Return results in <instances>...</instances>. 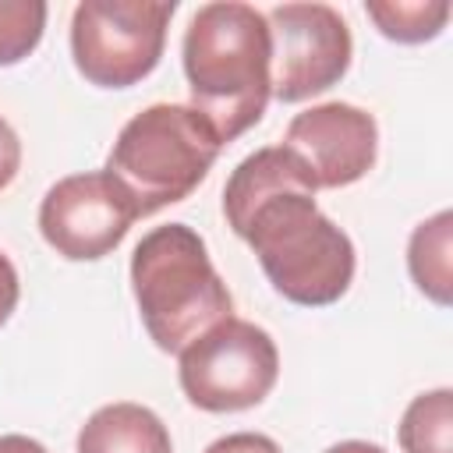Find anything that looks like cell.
Listing matches in <instances>:
<instances>
[{
	"mask_svg": "<svg viewBox=\"0 0 453 453\" xmlns=\"http://www.w3.org/2000/svg\"><path fill=\"white\" fill-rule=\"evenodd\" d=\"M308 170L283 145L244 156L223 188L230 230L251 244L265 280L301 308L336 304L354 283V241L319 209Z\"/></svg>",
	"mask_w": 453,
	"mask_h": 453,
	"instance_id": "1",
	"label": "cell"
},
{
	"mask_svg": "<svg viewBox=\"0 0 453 453\" xmlns=\"http://www.w3.org/2000/svg\"><path fill=\"white\" fill-rule=\"evenodd\" d=\"M191 110H198L226 145L255 127L273 99V39L258 7L241 0L202 4L180 42Z\"/></svg>",
	"mask_w": 453,
	"mask_h": 453,
	"instance_id": "2",
	"label": "cell"
},
{
	"mask_svg": "<svg viewBox=\"0 0 453 453\" xmlns=\"http://www.w3.org/2000/svg\"><path fill=\"white\" fill-rule=\"evenodd\" d=\"M131 294L145 333L166 354L234 315V297L205 241L188 223L152 226L131 251Z\"/></svg>",
	"mask_w": 453,
	"mask_h": 453,
	"instance_id": "3",
	"label": "cell"
},
{
	"mask_svg": "<svg viewBox=\"0 0 453 453\" xmlns=\"http://www.w3.org/2000/svg\"><path fill=\"white\" fill-rule=\"evenodd\" d=\"M219 149L223 142L198 110L152 103L120 127L103 170L124 188L142 219L184 202L209 177Z\"/></svg>",
	"mask_w": 453,
	"mask_h": 453,
	"instance_id": "4",
	"label": "cell"
},
{
	"mask_svg": "<svg viewBox=\"0 0 453 453\" xmlns=\"http://www.w3.org/2000/svg\"><path fill=\"white\" fill-rule=\"evenodd\" d=\"M173 0H81L71 14V57L96 88H131L149 78L166 46Z\"/></svg>",
	"mask_w": 453,
	"mask_h": 453,
	"instance_id": "5",
	"label": "cell"
},
{
	"mask_svg": "<svg viewBox=\"0 0 453 453\" xmlns=\"http://www.w3.org/2000/svg\"><path fill=\"white\" fill-rule=\"evenodd\" d=\"M280 375V350L273 336L248 319H223L180 350V389L209 414H234L258 407Z\"/></svg>",
	"mask_w": 453,
	"mask_h": 453,
	"instance_id": "6",
	"label": "cell"
},
{
	"mask_svg": "<svg viewBox=\"0 0 453 453\" xmlns=\"http://www.w3.org/2000/svg\"><path fill=\"white\" fill-rule=\"evenodd\" d=\"M273 39V99L304 103L333 88L354 57L343 14L329 4H280L265 14Z\"/></svg>",
	"mask_w": 453,
	"mask_h": 453,
	"instance_id": "7",
	"label": "cell"
},
{
	"mask_svg": "<svg viewBox=\"0 0 453 453\" xmlns=\"http://www.w3.org/2000/svg\"><path fill=\"white\" fill-rule=\"evenodd\" d=\"M138 219L131 198L106 170L60 177L39 205L42 241L67 262L106 258Z\"/></svg>",
	"mask_w": 453,
	"mask_h": 453,
	"instance_id": "8",
	"label": "cell"
},
{
	"mask_svg": "<svg viewBox=\"0 0 453 453\" xmlns=\"http://www.w3.org/2000/svg\"><path fill=\"white\" fill-rule=\"evenodd\" d=\"M315 188H347L361 180L379 156V124L354 103H319L301 110L283 134Z\"/></svg>",
	"mask_w": 453,
	"mask_h": 453,
	"instance_id": "9",
	"label": "cell"
},
{
	"mask_svg": "<svg viewBox=\"0 0 453 453\" xmlns=\"http://www.w3.org/2000/svg\"><path fill=\"white\" fill-rule=\"evenodd\" d=\"M78 453H173V442L156 411L117 400L88 414L78 432Z\"/></svg>",
	"mask_w": 453,
	"mask_h": 453,
	"instance_id": "10",
	"label": "cell"
},
{
	"mask_svg": "<svg viewBox=\"0 0 453 453\" xmlns=\"http://www.w3.org/2000/svg\"><path fill=\"white\" fill-rule=\"evenodd\" d=\"M449 255H453V212L442 209L432 219L418 223L407 241L411 280L439 308H449L453 301V258Z\"/></svg>",
	"mask_w": 453,
	"mask_h": 453,
	"instance_id": "11",
	"label": "cell"
},
{
	"mask_svg": "<svg viewBox=\"0 0 453 453\" xmlns=\"http://www.w3.org/2000/svg\"><path fill=\"white\" fill-rule=\"evenodd\" d=\"M403 453H453V389L418 393L396 428Z\"/></svg>",
	"mask_w": 453,
	"mask_h": 453,
	"instance_id": "12",
	"label": "cell"
},
{
	"mask_svg": "<svg viewBox=\"0 0 453 453\" xmlns=\"http://www.w3.org/2000/svg\"><path fill=\"white\" fill-rule=\"evenodd\" d=\"M365 14L375 21V28L386 39L418 46L442 35L453 7L449 0H368Z\"/></svg>",
	"mask_w": 453,
	"mask_h": 453,
	"instance_id": "13",
	"label": "cell"
},
{
	"mask_svg": "<svg viewBox=\"0 0 453 453\" xmlns=\"http://www.w3.org/2000/svg\"><path fill=\"white\" fill-rule=\"evenodd\" d=\"M50 7L42 0H0V67L21 64L42 42Z\"/></svg>",
	"mask_w": 453,
	"mask_h": 453,
	"instance_id": "14",
	"label": "cell"
},
{
	"mask_svg": "<svg viewBox=\"0 0 453 453\" xmlns=\"http://www.w3.org/2000/svg\"><path fill=\"white\" fill-rule=\"evenodd\" d=\"M205 453H283V449L276 446V439H269L262 432H230V435L209 442Z\"/></svg>",
	"mask_w": 453,
	"mask_h": 453,
	"instance_id": "15",
	"label": "cell"
},
{
	"mask_svg": "<svg viewBox=\"0 0 453 453\" xmlns=\"http://www.w3.org/2000/svg\"><path fill=\"white\" fill-rule=\"evenodd\" d=\"M18 170H21V138L0 117V191L18 177Z\"/></svg>",
	"mask_w": 453,
	"mask_h": 453,
	"instance_id": "16",
	"label": "cell"
},
{
	"mask_svg": "<svg viewBox=\"0 0 453 453\" xmlns=\"http://www.w3.org/2000/svg\"><path fill=\"white\" fill-rule=\"evenodd\" d=\"M18 297H21V280H18V269H14V262H11V258L0 251V326H7V319L14 315Z\"/></svg>",
	"mask_w": 453,
	"mask_h": 453,
	"instance_id": "17",
	"label": "cell"
},
{
	"mask_svg": "<svg viewBox=\"0 0 453 453\" xmlns=\"http://www.w3.org/2000/svg\"><path fill=\"white\" fill-rule=\"evenodd\" d=\"M0 453H50V449L39 439H28V435L11 432V435H0Z\"/></svg>",
	"mask_w": 453,
	"mask_h": 453,
	"instance_id": "18",
	"label": "cell"
},
{
	"mask_svg": "<svg viewBox=\"0 0 453 453\" xmlns=\"http://www.w3.org/2000/svg\"><path fill=\"white\" fill-rule=\"evenodd\" d=\"M326 453H386V449L375 446V442H365V439H343V442L329 446Z\"/></svg>",
	"mask_w": 453,
	"mask_h": 453,
	"instance_id": "19",
	"label": "cell"
}]
</instances>
